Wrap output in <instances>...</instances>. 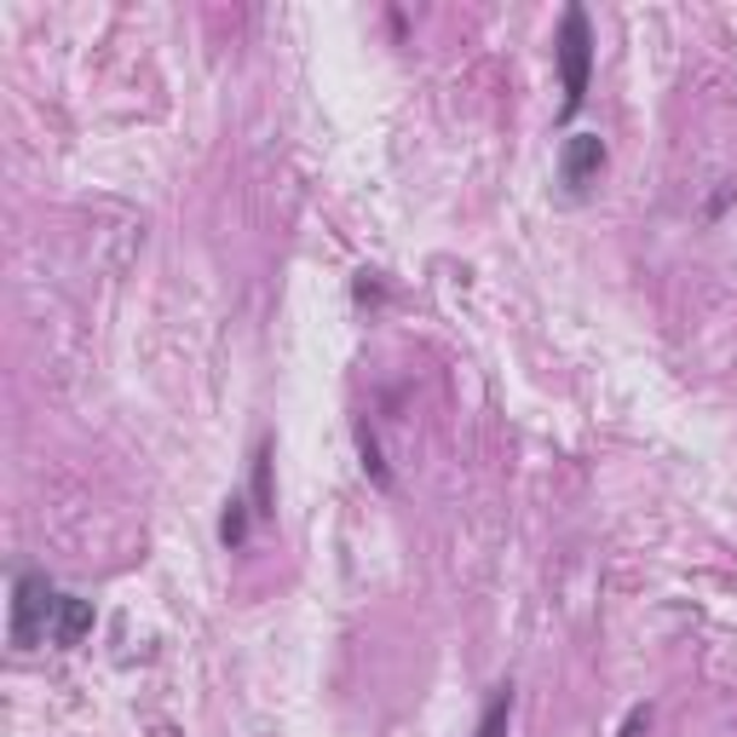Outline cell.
Returning <instances> with one entry per match:
<instances>
[{
  "instance_id": "3",
  "label": "cell",
  "mask_w": 737,
  "mask_h": 737,
  "mask_svg": "<svg viewBox=\"0 0 737 737\" xmlns=\"http://www.w3.org/2000/svg\"><path fill=\"white\" fill-rule=\"evenodd\" d=\"M605 173V139L599 133H571L565 150H559V185H565V196H594Z\"/></svg>"
},
{
  "instance_id": "6",
  "label": "cell",
  "mask_w": 737,
  "mask_h": 737,
  "mask_svg": "<svg viewBox=\"0 0 737 737\" xmlns=\"http://www.w3.org/2000/svg\"><path fill=\"white\" fill-rule=\"evenodd\" d=\"M507 720H513V680H501L490 692L485 715H478V737H507Z\"/></svg>"
},
{
  "instance_id": "4",
  "label": "cell",
  "mask_w": 737,
  "mask_h": 737,
  "mask_svg": "<svg viewBox=\"0 0 737 737\" xmlns=\"http://www.w3.org/2000/svg\"><path fill=\"white\" fill-rule=\"evenodd\" d=\"M93 599H82V594H64V611H58V628H53V646H64V651H75L93 633Z\"/></svg>"
},
{
  "instance_id": "7",
  "label": "cell",
  "mask_w": 737,
  "mask_h": 737,
  "mask_svg": "<svg viewBox=\"0 0 737 737\" xmlns=\"http://www.w3.org/2000/svg\"><path fill=\"white\" fill-rule=\"evenodd\" d=\"M248 496H253V513L271 519L277 513V496H271V444L253 449V478H248Z\"/></svg>"
},
{
  "instance_id": "9",
  "label": "cell",
  "mask_w": 737,
  "mask_h": 737,
  "mask_svg": "<svg viewBox=\"0 0 737 737\" xmlns=\"http://www.w3.org/2000/svg\"><path fill=\"white\" fill-rule=\"evenodd\" d=\"M646 726H651V708H646V703H640V708H633V715H628V720H622V737H640V731H646Z\"/></svg>"
},
{
  "instance_id": "8",
  "label": "cell",
  "mask_w": 737,
  "mask_h": 737,
  "mask_svg": "<svg viewBox=\"0 0 737 737\" xmlns=\"http://www.w3.org/2000/svg\"><path fill=\"white\" fill-rule=\"evenodd\" d=\"M358 455H364V467H369L375 485H392V473H387V462H380V444H375L369 426H358Z\"/></svg>"
},
{
  "instance_id": "1",
  "label": "cell",
  "mask_w": 737,
  "mask_h": 737,
  "mask_svg": "<svg viewBox=\"0 0 737 737\" xmlns=\"http://www.w3.org/2000/svg\"><path fill=\"white\" fill-rule=\"evenodd\" d=\"M553 64H559V110L576 116L588 105V82H594V23L582 7H565L559 18V41H553Z\"/></svg>"
},
{
  "instance_id": "2",
  "label": "cell",
  "mask_w": 737,
  "mask_h": 737,
  "mask_svg": "<svg viewBox=\"0 0 737 737\" xmlns=\"http://www.w3.org/2000/svg\"><path fill=\"white\" fill-rule=\"evenodd\" d=\"M58 611H64V588L46 571H18L12 576V646L18 651L53 640Z\"/></svg>"
},
{
  "instance_id": "5",
  "label": "cell",
  "mask_w": 737,
  "mask_h": 737,
  "mask_svg": "<svg viewBox=\"0 0 737 737\" xmlns=\"http://www.w3.org/2000/svg\"><path fill=\"white\" fill-rule=\"evenodd\" d=\"M253 501H242V496H231L225 501V513H219V542H225V553H237V548H248V530H253Z\"/></svg>"
}]
</instances>
